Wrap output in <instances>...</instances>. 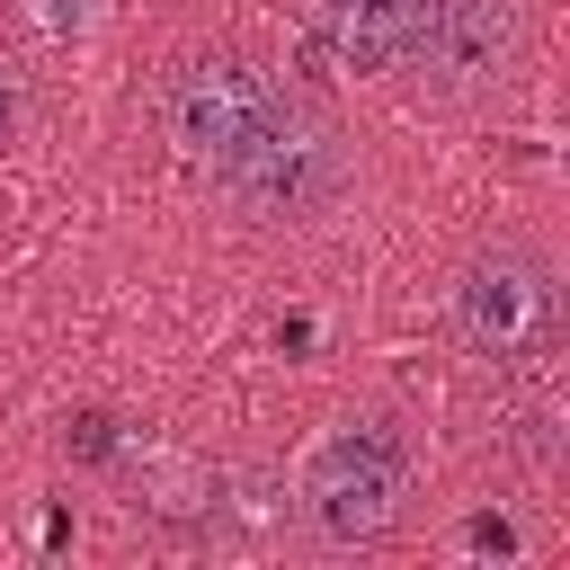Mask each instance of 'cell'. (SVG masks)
Returning <instances> with one entry per match:
<instances>
[{"label":"cell","instance_id":"cell-1","mask_svg":"<svg viewBox=\"0 0 570 570\" xmlns=\"http://www.w3.org/2000/svg\"><path fill=\"white\" fill-rule=\"evenodd\" d=\"M347 178H356L347 169V134L321 107H303L294 89H276L258 107V125L232 142V160L214 169V187L258 223H312V214H330L347 196Z\"/></svg>","mask_w":570,"mask_h":570},{"label":"cell","instance_id":"cell-2","mask_svg":"<svg viewBox=\"0 0 570 570\" xmlns=\"http://www.w3.org/2000/svg\"><path fill=\"white\" fill-rule=\"evenodd\" d=\"M294 499H303V525L330 552L383 543L410 508V436L392 419H347V428L312 436V454L294 472Z\"/></svg>","mask_w":570,"mask_h":570},{"label":"cell","instance_id":"cell-3","mask_svg":"<svg viewBox=\"0 0 570 570\" xmlns=\"http://www.w3.org/2000/svg\"><path fill=\"white\" fill-rule=\"evenodd\" d=\"M517 53H525L517 0H419V18H410V36H401V71H410L428 98L508 89Z\"/></svg>","mask_w":570,"mask_h":570},{"label":"cell","instance_id":"cell-4","mask_svg":"<svg viewBox=\"0 0 570 570\" xmlns=\"http://www.w3.org/2000/svg\"><path fill=\"white\" fill-rule=\"evenodd\" d=\"M561 330V285L534 249H481L463 276H454V338L490 365H517V356H543Z\"/></svg>","mask_w":570,"mask_h":570},{"label":"cell","instance_id":"cell-5","mask_svg":"<svg viewBox=\"0 0 570 570\" xmlns=\"http://www.w3.org/2000/svg\"><path fill=\"white\" fill-rule=\"evenodd\" d=\"M276 98V80L267 71H249V62H232V53H205V62H178L169 71V89H160V134H169V151L187 160V169H223L232 160V142L258 125V107Z\"/></svg>","mask_w":570,"mask_h":570},{"label":"cell","instance_id":"cell-6","mask_svg":"<svg viewBox=\"0 0 570 570\" xmlns=\"http://www.w3.org/2000/svg\"><path fill=\"white\" fill-rule=\"evenodd\" d=\"M410 18H419V0H312V27L347 71H401Z\"/></svg>","mask_w":570,"mask_h":570},{"label":"cell","instance_id":"cell-7","mask_svg":"<svg viewBox=\"0 0 570 570\" xmlns=\"http://www.w3.org/2000/svg\"><path fill=\"white\" fill-rule=\"evenodd\" d=\"M107 463L142 490L134 508H151V517H169V525H205V517H214V472H196V463H178V454H160V445H134V436H125Z\"/></svg>","mask_w":570,"mask_h":570},{"label":"cell","instance_id":"cell-8","mask_svg":"<svg viewBox=\"0 0 570 570\" xmlns=\"http://www.w3.org/2000/svg\"><path fill=\"white\" fill-rule=\"evenodd\" d=\"M62 445H71L80 463H107L125 436H116V419H107V410H80V419H62Z\"/></svg>","mask_w":570,"mask_h":570},{"label":"cell","instance_id":"cell-9","mask_svg":"<svg viewBox=\"0 0 570 570\" xmlns=\"http://www.w3.org/2000/svg\"><path fill=\"white\" fill-rule=\"evenodd\" d=\"M27 18H36V36H53V45H71V36H89V0H18Z\"/></svg>","mask_w":570,"mask_h":570},{"label":"cell","instance_id":"cell-10","mask_svg":"<svg viewBox=\"0 0 570 570\" xmlns=\"http://www.w3.org/2000/svg\"><path fill=\"white\" fill-rule=\"evenodd\" d=\"M463 552H499V561H508V552H517V525H508V517H472V525H463Z\"/></svg>","mask_w":570,"mask_h":570},{"label":"cell","instance_id":"cell-11","mask_svg":"<svg viewBox=\"0 0 570 570\" xmlns=\"http://www.w3.org/2000/svg\"><path fill=\"white\" fill-rule=\"evenodd\" d=\"M9 134H18V80L0 71V142H9Z\"/></svg>","mask_w":570,"mask_h":570}]
</instances>
